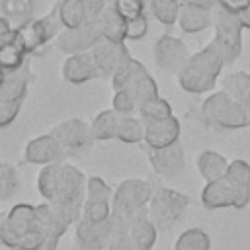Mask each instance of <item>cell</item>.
I'll list each match as a JSON object with an SVG mask.
<instances>
[{"instance_id": "obj_14", "label": "cell", "mask_w": 250, "mask_h": 250, "mask_svg": "<svg viewBox=\"0 0 250 250\" xmlns=\"http://www.w3.org/2000/svg\"><path fill=\"white\" fill-rule=\"evenodd\" d=\"M64 158H68L66 150L61 146V143L51 133L33 137L23 148V160L29 164L49 166V164L64 162Z\"/></svg>"}, {"instance_id": "obj_48", "label": "cell", "mask_w": 250, "mask_h": 250, "mask_svg": "<svg viewBox=\"0 0 250 250\" xmlns=\"http://www.w3.org/2000/svg\"><path fill=\"white\" fill-rule=\"evenodd\" d=\"M236 18H238V21H240L242 29H250V6H248V8H244L240 14H236Z\"/></svg>"}, {"instance_id": "obj_5", "label": "cell", "mask_w": 250, "mask_h": 250, "mask_svg": "<svg viewBox=\"0 0 250 250\" xmlns=\"http://www.w3.org/2000/svg\"><path fill=\"white\" fill-rule=\"evenodd\" d=\"M154 193V188L148 180L143 178H129L117 184L111 197V213L125 217L127 221L133 219L139 213H145L148 209L150 197Z\"/></svg>"}, {"instance_id": "obj_4", "label": "cell", "mask_w": 250, "mask_h": 250, "mask_svg": "<svg viewBox=\"0 0 250 250\" xmlns=\"http://www.w3.org/2000/svg\"><path fill=\"white\" fill-rule=\"evenodd\" d=\"M201 119L219 131H234L250 125V111L236 104L223 90L209 94L201 104Z\"/></svg>"}, {"instance_id": "obj_18", "label": "cell", "mask_w": 250, "mask_h": 250, "mask_svg": "<svg viewBox=\"0 0 250 250\" xmlns=\"http://www.w3.org/2000/svg\"><path fill=\"white\" fill-rule=\"evenodd\" d=\"M61 74L70 84H84L90 80L100 78V70L94 62L92 53H80V55H68L62 61Z\"/></svg>"}, {"instance_id": "obj_23", "label": "cell", "mask_w": 250, "mask_h": 250, "mask_svg": "<svg viewBox=\"0 0 250 250\" xmlns=\"http://www.w3.org/2000/svg\"><path fill=\"white\" fill-rule=\"evenodd\" d=\"M213 23V12L201 10V8H189V6H180V16H178V25L184 33H199Z\"/></svg>"}, {"instance_id": "obj_29", "label": "cell", "mask_w": 250, "mask_h": 250, "mask_svg": "<svg viewBox=\"0 0 250 250\" xmlns=\"http://www.w3.org/2000/svg\"><path fill=\"white\" fill-rule=\"evenodd\" d=\"M25 62H27V55L21 49V45L14 39V35H12L10 41H6L4 45H0V68L6 74L21 68Z\"/></svg>"}, {"instance_id": "obj_22", "label": "cell", "mask_w": 250, "mask_h": 250, "mask_svg": "<svg viewBox=\"0 0 250 250\" xmlns=\"http://www.w3.org/2000/svg\"><path fill=\"white\" fill-rule=\"evenodd\" d=\"M223 92L250 111V74L248 72L236 70L227 74L223 78Z\"/></svg>"}, {"instance_id": "obj_35", "label": "cell", "mask_w": 250, "mask_h": 250, "mask_svg": "<svg viewBox=\"0 0 250 250\" xmlns=\"http://www.w3.org/2000/svg\"><path fill=\"white\" fill-rule=\"evenodd\" d=\"M20 189V176L10 162L0 160V203L12 199Z\"/></svg>"}, {"instance_id": "obj_36", "label": "cell", "mask_w": 250, "mask_h": 250, "mask_svg": "<svg viewBox=\"0 0 250 250\" xmlns=\"http://www.w3.org/2000/svg\"><path fill=\"white\" fill-rule=\"evenodd\" d=\"M133 100H135V104H137V107H141L143 104H146L148 100H152V98H156L158 96V86H156V82H154V78L150 76V74H145L143 78H139L129 90H125Z\"/></svg>"}, {"instance_id": "obj_13", "label": "cell", "mask_w": 250, "mask_h": 250, "mask_svg": "<svg viewBox=\"0 0 250 250\" xmlns=\"http://www.w3.org/2000/svg\"><path fill=\"white\" fill-rule=\"evenodd\" d=\"M90 53L94 57V62H96L98 70H100V76H105V78H111L131 59V53L125 47V43L111 41V39H105V37H102Z\"/></svg>"}, {"instance_id": "obj_26", "label": "cell", "mask_w": 250, "mask_h": 250, "mask_svg": "<svg viewBox=\"0 0 250 250\" xmlns=\"http://www.w3.org/2000/svg\"><path fill=\"white\" fill-rule=\"evenodd\" d=\"M121 115L113 109H104L100 111L92 123H90V133L94 141H115L117 125H119Z\"/></svg>"}, {"instance_id": "obj_7", "label": "cell", "mask_w": 250, "mask_h": 250, "mask_svg": "<svg viewBox=\"0 0 250 250\" xmlns=\"http://www.w3.org/2000/svg\"><path fill=\"white\" fill-rule=\"evenodd\" d=\"M189 197L182 191L170 188H154V193L148 203V219L158 230L172 229L186 215Z\"/></svg>"}, {"instance_id": "obj_27", "label": "cell", "mask_w": 250, "mask_h": 250, "mask_svg": "<svg viewBox=\"0 0 250 250\" xmlns=\"http://www.w3.org/2000/svg\"><path fill=\"white\" fill-rule=\"evenodd\" d=\"M57 12H59L62 29H76L88 21L86 8H84L82 0H59Z\"/></svg>"}, {"instance_id": "obj_47", "label": "cell", "mask_w": 250, "mask_h": 250, "mask_svg": "<svg viewBox=\"0 0 250 250\" xmlns=\"http://www.w3.org/2000/svg\"><path fill=\"white\" fill-rule=\"evenodd\" d=\"M14 35V25L10 23L8 18L0 16V45H4L6 41H10Z\"/></svg>"}, {"instance_id": "obj_16", "label": "cell", "mask_w": 250, "mask_h": 250, "mask_svg": "<svg viewBox=\"0 0 250 250\" xmlns=\"http://www.w3.org/2000/svg\"><path fill=\"white\" fill-rule=\"evenodd\" d=\"M74 234L80 250H107V244L113 234L111 219L104 223H90L86 219H80L74 227Z\"/></svg>"}, {"instance_id": "obj_46", "label": "cell", "mask_w": 250, "mask_h": 250, "mask_svg": "<svg viewBox=\"0 0 250 250\" xmlns=\"http://www.w3.org/2000/svg\"><path fill=\"white\" fill-rule=\"evenodd\" d=\"M180 6H189V8H201V10H209L213 12L219 4L217 0H178Z\"/></svg>"}, {"instance_id": "obj_44", "label": "cell", "mask_w": 250, "mask_h": 250, "mask_svg": "<svg viewBox=\"0 0 250 250\" xmlns=\"http://www.w3.org/2000/svg\"><path fill=\"white\" fill-rule=\"evenodd\" d=\"M217 4L223 8V10H227V12H230V14H240L244 8H248L250 6V0H217Z\"/></svg>"}, {"instance_id": "obj_45", "label": "cell", "mask_w": 250, "mask_h": 250, "mask_svg": "<svg viewBox=\"0 0 250 250\" xmlns=\"http://www.w3.org/2000/svg\"><path fill=\"white\" fill-rule=\"evenodd\" d=\"M82 2H84L88 20H96L105 10V0H82Z\"/></svg>"}, {"instance_id": "obj_33", "label": "cell", "mask_w": 250, "mask_h": 250, "mask_svg": "<svg viewBox=\"0 0 250 250\" xmlns=\"http://www.w3.org/2000/svg\"><path fill=\"white\" fill-rule=\"evenodd\" d=\"M2 12L4 18L14 21L16 27L29 21L33 14V0H2Z\"/></svg>"}, {"instance_id": "obj_34", "label": "cell", "mask_w": 250, "mask_h": 250, "mask_svg": "<svg viewBox=\"0 0 250 250\" xmlns=\"http://www.w3.org/2000/svg\"><path fill=\"white\" fill-rule=\"evenodd\" d=\"M148 10L162 25L178 23V16H180L178 0H148Z\"/></svg>"}, {"instance_id": "obj_41", "label": "cell", "mask_w": 250, "mask_h": 250, "mask_svg": "<svg viewBox=\"0 0 250 250\" xmlns=\"http://www.w3.org/2000/svg\"><path fill=\"white\" fill-rule=\"evenodd\" d=\"M111 109L117 111L119 115H137V113H139V107H137L135 100H133L127 92H115V94H113Z\"/></svg>"}, {"instance_id": "obj_31", "label": "cell", "mask_w": 250, "mask_h": 250, "mask_svg": "<svg viewBox=\"0 0 250 250\" xmlns=\"http://www.w3.org/2000/svg\"><path fill=\"white\" fill-rule=\"evenodd\" d=\"M111 227H113V234L111 240L107 244V250H135L131 236H129V221L121 215L111 213Z\"/></svg>"}, {"instance_id": "obj_3", "label": "cell", "mask_w": 250, "mask_h": 250, "mask_svg": "<svg viewBox=\"0 0 250 250\" xmlns=\"http://www.w3.org/2000/svg\"><path fill=\"white\" fill-rule=\"evenodd\" d=\"M223 66H225L223 57L211 43H207L203 49L189 55L186 64L176 74L178 84L182 90H186L189 94L211 92L213 86L217 84V78L223 72Z\"/></svg>"}, {"instance_id": "obj_43", "label": "cell", "mask_w": 250, "mask_h": 250, "mask_svg": "<svg viewBox=\"0 0 250 250\" xmlns=\"http://www.w3.org/2000/svg\"><path fill=\"white\" fill-rule=\"evenodd\" d=\"M20 109H21V104L0 100V127H8V125H12L14 119L18 117Z\"/></svg>"}, {"instance_id": "obj_30", "label": "cell", "mask_w": 250, "mask_h": 250, "mask_svg": "<svg viewBox=\"0 0 250 250\" xmlns=\"http://www.w3.org/2000/svg\"><path fill=\"white\" fill-rule=\"evenodd\" d=\"M174 250H211V236L203 229H186L174 242Z\"/></svg>"}, {"instance_id": "obj_17", "label": "cell", "mask_w": 250, "mask_h": 250, "mask_svg": "<svg viewBox=\"0 0 250 250\" xmlns=\"http://www.w3.org/2000/svg\"><path fill=\"white\" fill-rule=\"evenodd\" d=\"M182 125L176 115L162 119V121H146L145 123V139L143 143L148 146V150L164 148L180 141Z\"/></svg>"}, {"instance_id": "obj_50", "label": "cell", "mask_w": 250, "mask_h": 250, "mask_svg": "<svg viewBox=\"0 0 250 250\" xmlns=\"http://www.w3.org/2000/svg\"><path fill=\"white\" fill-rule=\"evenodd\" d=\"M4 217H6V213H0V230H2V223H4Z\"/></svg>"}, {"instance_id": "obj_24", "label": "cell", "mask_w": 250, "mask_h": 250, "mask_svg": "<svg viewBox=\"0 0 250 250\" xmlns=\"http://www.w3.org/2000/svg\"><path fill=\"white\" fill-rule=\"evenodd\" d=\"M145 74H148V70L145 68V64L137 59H129L109 80H111V88H113V94L115 92H125L129 90L139 78H143Z\"/></svg>"}, {"instance_id": "obj_9", "label": "cell", "mask_w": 250, "mask_h": 250, "mask_svg": "<svg viewBox=\"0 0 250 250\" xmlns=\"http://www.w3.org/2000/svg\"><path fill=\"white\" fill-rule=\"evenodd\" d=\"M201 203L205 209H244L250 205V195L246 188H236L232 186L227 178L217 180V182H207L205 188L201 189Z\"/></svg>"}, {"instance_id": "obj_8", "label": "cell", "mask_w": 250, "mask_h": 250, "mask_svg": "<svg viewBox=\"0 0 250 250\" xmlns=\"http://www.w3.org/2000/svg\"><path fill=\"white\" fill-rule=\"evenodd\" d=\"M61 31H62V25L59 20L57 4H55V8L47 16L31 18L29 21L14 27V39L21 45L25 55H31V53L39 51L43 45H47L49 41H55V37Z\"/></svg>"}, {"instance_id": "obj_51", "label": "cell", "mask_w": 250, "mask_h": 250, "mask_svg": "<svg viewBox=\"0 0 250 250\" xmlns=\"http://www.w3.org/2000/svg\"><path fill=\"white\" fill-rule=\"evenodd\" d=\"M246 189H248V195H250V178H248V184H246Z\"/></svg>"}, {"instance_id": "obj_12", "label": "cell", "mask_w": 250, "mask_h": 250, "mask_svg": "<svg viewBox=\"0 0 250 250\" xmlns=\"http://www.w3.org/2000/svg\"><path fill=\"white\" fill-rule=\"evenodd\" d=\"M49 133L61 143V146L66 150L68 156L86 150L94 143L92 133H90V123H86L80 117H70V119L61 121Z\"/></svg>"}, {"instance_id": "obj_6", "label": "cell", "mask_w": 250, "mask_h": 250, "mask_svg": "<svg viewBox=\"0 0 250 250\" xmlns=\"http://www.w3.org/2000/svg\"><path fill=\"white\" fill-rule=\"evenodd\" d=\"M211 25L215 29V35L209 43L219 51L225 64L234 62L242 51V25H240L238 18L234 14L223 10L221 6H217L213 10Z\"/></svg>"}, {"instance_id": "obj_10", "label": "cell", "mask_w": 250, "mask_h": 250, "mask_svg": "<svg viewBox=\"0 0 250 250\" xmlns=\"http://www.w3.org/2000/svg\"><path fill=\"white\" fill-rule=\"evenodd\" d=\"M100 39H102V33L96 20H88L84 25L76 29H62L55 37V47L66 53V57L80 55V53H90Z\"/></svg>"}, {"instance_id": "obj_25", "label": "cell", "mask_w": 250, "mask_h": 250, "mask_svg": "<svg viewBox=\"0 0 250 250\" xmlns=\"http://www.w3.org/2000/svg\"><path fill=\"white\" fill-rule=\"evenodd\" d=\"M96 23L100 27L102 37L111 39V41H125V25L127 21L113 10V6H105V10L96 18Z\"/></svg>"}, {"instance_id": "obj_28", "label": "cell", "mask_w": 250, "mask_h": 250, "mask_svg": "<svg viewBox=\"0 0 250 250\" xmlns=\"http://www.w3.org/2000/svg\"><path fill=\"white\" fill-rule=\"evenodd\" d=\"M143 139H145V123L141 121V117L139 115H121L117 133H115V141L135 145V143H143Z\"/></svg>"}, {"instance_id": "obj_20", "label": "cell", "mask_w": 250, "mask_h": 250, "mask_svg": "<svg viewBox=\"0 0 250 250\" xmlns=\"http://www.w3.org/2000/svg\"><path fill=\"white\" fill-rule=\"evenodd\" d=\"M129 236L135 250H152V246L156 244L158 229L148 219V209L129 219Z\"/></svg>"}, {"instance_id": "obj_32", "label": "cell", "mask_w": 250, "mask_h": 250, "mask_svg": "<svg viewBox=\"0 0 250 250\" xmlns=\"http://www.w3.org/2000/svg\"><path fill=\"white\" fill-rule=\"evenodd\" d=\"M137 115L141 117L143 123H146V121H162V119H168L174 113H172V105L162 96H156V98L148 100L146 104H143L139 107V113Z\"/></svg>"}, {"instance_id": "obj_37", "label": "cell", "mask_w": 250, "mask_h": 250, "mask_svg": "<svg viewBox=\"0 0 250 250\" xmlns=\"http://www.w3.org/2000/svg\"><path fill=\"white\" fill-rule=\"evenodd\" d=\"M111 217V201L107 199H94V201H84V211L82 219L90 223H104Z\"/></svg>"}, {"instance_id": "obj_42", "label": "cell", "mask_w": 250, "mask_h": 250, "mask_svg": "<svg viewBox=\"0 0 250 250\" xmlns=\"http://www.w3.org/2000/svg\"><path fill=\"white\" fill-rule=\"evenodd\" d=\"M146 31H148V18L145 14V16H139V18L127 21V25H125V39L139 41V39H143L146 35Z\"/></svg>"}, {"instance_id": "obj_1", "label": "cell", "mask_w": 250, "mask_h": 250, "mask_svg": "<svg viewBox=\"0 0 250 250\" xmlns=\"http://www.w3.org/2000/svg\"><path fill=\"white\" fill-rule=\"evenodd\" d=\"M86 182L88 178L80 168L66 162H59V164L43 166L41 172L37 174L35 186L41 197L51 205H66V203L84 205Z\"/></svg>"}, {"instance_id": "obj_19", "label": "cell", "mask_w": 250, "mask_h": 250, "mask_svg": "<svg viewBox=\"0 0 250 250\" xmlns=\"http://www.w3.org/2000/svg\"><path fill=\"white\" fill-rule=\"evenodd\" d=\"M31 80H33V72H31L29 62H25L21 68H18L14 72H8L4 78V84L0 88V100L23 104Z\"/></svg>"}, {"instance_id": "obj_2", "label": "cell", "mask_w": 250, "mask_h": 250, "mask_svg": "<svg viewBox=\"0 0 250 250\" xmlns=\"http://www.w3.org/2000/svg\"><path fill=\"white\" fill-rule=\"evenodd\" d=\"M45 230L31 203H16L4 217L0 244L8 250H37L43 244Z\"/></svg>"}, {"instance_id": "obj_49", "label": "cell", "mask_w": 250, "mask_h": 250, "mask_svg": "<svg viewBox=\"0 0 250 250\" xmlns=\"http://www.w3.org/2000/svg\"><path fill=\"white\" fill-rule=\"evenodd\" d=\"M4 78H6V72L0 68V88H2V84H4Z\"/></svg>"}, {"instance_id": "obj_11", "label": "cell", "mask_w": 250, "mask_h": 250, "mask_svg": "<svg viewBox=\"0 0 250 250\" xmlns=\"http://www.w3.org/2000/svg\"><path fill=\"white\" fill-rule=\"evenodd\" d=\"M152 57L160 72L178 74L180 68L189 59V51L182 39L174 35H160L152 47Z\"/></svg>"}, {"instance_id": "obj_15", "label": "cell", "mask_w": 250, "mask_h": 250, "mask_svg": "<svg viewBox=\"0 0 250 250\" xmlns=\"http://www.w3.org/2000/svg\"><path fill=\"white\" fill-rule=\"evenodd\" d=\"M148 160L152 170L162 178H176L186 168V150L184 145L178 141L170 146L148 150Z\"/></svg>"}, {"instance_id": "obj_21", "label": "cell", "mask_w": 250, "mask_h": 250, "mask_svg": "<svg viewBox=\"0 0 250 250\" xmlns=\"http://www.w3.org/2000/svg\"><path fill=\"white\" fill-rule=\"evenodd\" d=\"M229 160L227 156H223L221 152L217 150H201L197 154V160H195V166L201 174V178L207 182H217V180H223L227 176V170H229Z\"/></svg>"}, {"instance_id": "obj_39", "label": "cell", "mask_w": 250, "mask_h": 250, "mask_svg": "<svg viewBox=\"0 0 250 250\" xmlns=\"http://www.w3.org/2000/svg\"><path fill=\"white\" fill-rule=\"evenodd\" d=\"M225 178H227L232 186H236V188H246L248 178H250V164L244 162V160H240V158L230 160ZM246 191H248V189H246Z\"/></svg>"}, {"instance_id": "obj_38", "label": "cell", "mask_w": 250, "mask_h": 250, "mask_svg": "<svg viewBox=\"0 0 250 250\" xmlns=\"http://www.w3.org/2000/svg\"><path fill=\"white\" fill-rule=\"evenodd\" d=\"M113 197V188H109V184L105 180H102L100 176H90L86 182V197L84 201H94V199H107L111 201Z\"/></svg>"}, {"instance_id": "obj_40", "label": "cell", "mask_w": 250, "mask_h": 250, "mask_svg": "<svg viewBox=\"0 0 250 250\" xmlns=\"http://www.w3.org/2000/svg\"><path fill=\"white\" fill-rule=\"evenodd\" d=\"M146 2L145 0H113V10L125 20H135L139 16H145Z\"/></svg>"}]
</instances>
